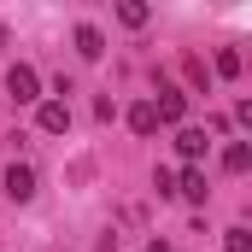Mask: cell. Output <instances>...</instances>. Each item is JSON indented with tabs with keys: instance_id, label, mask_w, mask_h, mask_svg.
<instances>
[{
	"instance_id": "cell-1",
	"label": "cell",
	"mask_w": 252,
	"mask_h": 252,
	"mask_svg": "<svg viewBox=\"0 0 252 252\" xmlns=\"http://www.w3.org/2000/svg\"><path fill=\"white\" fill-rule=\"evenodd\" d=\"M6 94H12V106H35V100H41L35 64H12V70H6Z\"/></svg>"
},
{
	"instance_id": "cell-2",
	"label": "cell",
	"mask_w": 252,
	"mask_h": 252,
	"mask_svg": "<svg viewBox=\"0 0 252 252\" xmlns=\"http://www.w3.org/2000/svg\"><path fill=\"white\" fill-rule=\"evenodd\" d=\"M0 188H6V199H35V170L30 164H6V176H0Z\"/></svg>"
},
{
	"instance_id": "cell-3",
	"label": "cell",
	"mask_w": 252,
	"mask_h": 252,
	"mask_svg": "<svg viewBox=\"0 0 252 252\" xmlns=\"http://www.w3.org/2000/svg\"><path fill=\"white\" fill-rule=\"evenodd\" d=\"M153 112H158V124H182V118H188V94H182V88H158Z\"/></svg>"
},
{
	"instance_id": "cell-4",
	"label": "cell",
	"mask_w": 252,
	"mask_h": 252,
	"mask_svg": "<svg viewBox=\"0 0 252 252\" xmlns=\"http://www.w3.org/2000/svg\"><path fill=\"white\" fill-rule=\"evenodd\" d=\"M35 124L47 129V135H64V129H70V106H64V100H41V112H35Z\"/></svg>"
},
{
	"instance_id": "cell-5",
	"label": "cell",
	"mask_w": 252,
	"mask_h": 252,
	"mask_svg": "<svg viewBox=\"0 0 252 252\" xmlns=\"http://www.w3.org/2000/svg\"><path fill=\"white\" fill-rule=\"evenodd\" d=\"M205 147H211V141H205V129H176V153H182V158H188V164H199V158H205Z\"/></svg>"
},
{
	"instance_id": "cell-6",
	"label": "cell",
	"mask_w": 252,
	"mask_h": 252,
	"mask_svg": "<svg viewBox=\"0 0 252 252\" xmlns=\"http://www.w3.org/2000/svg\"><path fill=\"white\" fill-rule=\"evenodd\" d=\"M76 53H82L88 64L106 53V35H100V24H76Z\"/></svg>"
},
{
	"instance_id": "cell-7",
	"label": "cell",
	"mask_w": 252,
	"mask_h": 252,
	"mask_svg": "<svg viewBox=\"0 0 252 252\" xmlns=\"http://www.w3.org/2000/svg\"><path fill=\"white\" fill-rule=\"evenodd\" d=\"M176 193H182V199H193V205H205V170H199V164H188V170H182V182H176Z\"/></svg>"
},
{
	"instance_id": "cell-8",
	"label": "cell",
	"mask_w": 252,
	"mask_h": 252,
	"mask_svg": "<svg viewBox=\"0 0 252 252\" xmlns=\"http://www.w3.org/2000/svg\"><path fill=\"white\" fill-rule=\"evenodd\" d=\"M129 129H135V135H153V129H158V112H153V100L129 106Z\"/></svg>"
},
{
	"instance_id": "cell-9",
	"label": "cell",
	"mask_w": 252,
	"mask_h": 252,
	"mask_svg": "<svg viewBox=\"0 0 252 252\" xmlns=\"http://www.w3.org/2000/svg\"><path fill=\"white\" fill-rule=\"evenodd\" d=\"M223 164H229V170L241 176V170H247V164H252V147H247V141H235V147L223 153Z\"/></svg>"
},
{
	"instance_id": "cell-10",
	"label": "cell",
	"mask_w": 252,
	"mask_h": 252,
	"mask_svg": "<svg viewBox=\"0 0 252 252\" xmlns=\"http://www.w3.org/2000/svg\"><path fill=\"white\" fill-rule=\"evenodd\" d=\"M118 18H124L129 30H141V24H147V18H153V12H147V6H141V0H124V6H118Z\"/></svg>"
},
{
	"instance_id": "cell-11",
	"label": "cell",
	"mask_w": 252,
	"mask_h": 252,
	"mask_svg": "<svg viewBox=\"0 0 252 252\" xmlns=\"http://www.w3.org/2000/svg\"><path fill=\"white\" fill-rule=\"evenodd\" d=\"M217 76H241V53H235V47L217 53Z\"/></svg>"
},
{
	"instance_id": "cell-12",
	"label": "cell",
	"mask_w": 252,
	"mask_h": 252,
	"mask_svg": "<svg viewBox=\"0 0 252 252\" xmlns=\"http://www.w3.org/2000/svg\"><path fill=\"white\" fill-rule=\"evenodd\" d=\"M223 247H229V252H252V235H247V229H241V223H235V229L223 235Z\"/></svg>"
},
{
	"instance_id": "cell-13",
	"label": "cell",
	"mask_w": 252,
	"mask_h": 252,
	"mask_svg": "<svg viewBox=\"0 0 252 252\" xmlns=\"http://www.w3.org/2000/svg\"><path fill=\"white\" fill-rule=\"evenodd\" d=\"M188 82H193V88H211V76H205V64H199V59H188Z\"/></svg>"
}]
</instances>
